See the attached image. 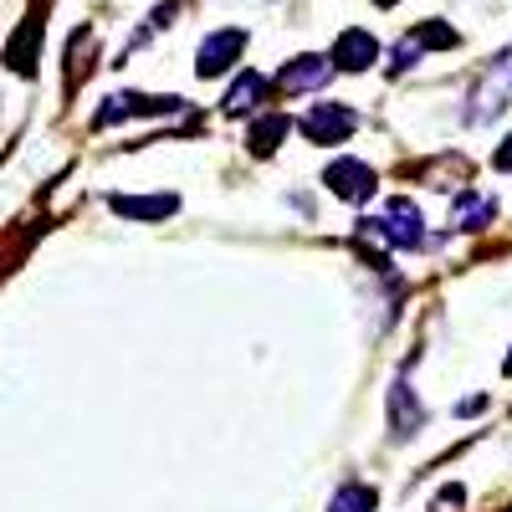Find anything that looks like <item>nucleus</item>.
Segmentation results:
<instances>
[{
    "label": "nucleus",
    "instance_id": "nucleus-1",
    "mask_svg": "<svg viewBox=\"0 0 512 512\" xmlns=\"http://www.w3.org/2000/svg\"><path fill=\"white\" fill-rule=\"evenodd\" d=\"M359 231L390 241V246H400V251H420V246H425V221H420V210H415L410 200H390L379 216L359 221Z\"/></svg>",
    "mask_w": 512,
    "mask_h": 512
},
{
    "label": "nucleus",
    "instance_id": "nucleus-2",
    "mask_svg": "<svg viewBox=\"0 0 512 512\" xmlns=\"http://www.w3.org/2000/svg\"><path fill=\"white\" fill-rule=\"evenodd\" d=\"M354 128H359V118H354V108H344V103H313L303 118H297V134H303L308 144H344V139H354Z\"/></svg>",
    "mask_w": 512,
    "mask_h": 512
},
{
    "label": "nucleus",
    "instance_id": "nucleus-3",
    "mask_svg": "<svg viewBox=\"0 0 512 512\" xmlns=\"http://www.w3.org/2000/svg\"><path fill=\"white\" fill-rule=\"evenodd\" d=\"M241 52H246V31H236V26L210 31V36L200 41V52H195V77H221V72H231V67L241 62Z\"/></svg>",
    "mask_w": 512,
    "mask_h": 512
},
{
    "label": "nucleus",
    "instance_id": "nucleus-4",
    "mask_svg": "<svg viewBox=\"0 0 512 512\" xmlns=\"http://www.w3.org/2000/svg\"><path fill=\"white\" fill-rule=\"evenodd\" d=\"M323 185H328L338 200H349V205H364V200L379 190L374 169H369L364 159H333V164L323 169Z\"/></svg>",
    "mask_w": 512,
    "mask_h": 512
},
{
    "label": "nucleus",
    "instance_id": "nucleus-5",
    "mask_svg": "<svg viewBox=\"0 0 512 512\" xmlns=\"http://www.w3.org/2000/svg\"><path fill=\"white\" fill-rule=\"evenodd\" d=\"M328 62H333V67H344V72H364V67L379 62V41H374L364 26H349V31H338Z\"/></svg>",
    "mask_w": 512,
    "mask_h": 512
},
{
    "label": "nucleus",
    "instance_id": "nucleus-6",
    "mask_svg": "<svg viewBox=\"0 0 512 512\" xmlns=\"http://www.w3.org/2000/svg\"><path fill=\"white\" fill-rule=\"evenodd\" d=\"M384 405H390V431H395V441H410L420 425H425V405L415 400V390H410L405 379L390 390V400H384Z\"/></svg>",
    "mask_w": 512,
    "mask_h": 512
},
{
    "label": "nucleus",
    "instance_id": "nucleus-7",
    "mask_svg": "<svg viewBox=\"0 0 512 512\" xmlns=\"http://www.w3.org/2000/svg\"><path fill=\"white\" fill-rule=\"evenodd\" d=\"M123 221H164L180 210V195H113L108 200Z\"/></svg>",
    "mask_w": 512,
    "mask_h": 512
},
{
    "label": "nucleus",
    "instance_id": "nucleus-8",
    "mask_svg": "<svg viewBox=\"0 0 512 512\" xmlns=\"http://www.w3.org/2000/svg\"><path fill=\"white\" fill-rule=\"evenodd\" d=\"M328 72H333V62L308 52V57H292V62L282 67L277 82H282L287 93H313V88H323V82H328Z\"/></svg>",
    "mask_w": 512,
    "mask_h": 512
},
{
    "label": "nucleus",
    "instance_id": "nucleus-9",
    "mask_svg": "<svg viewBox=\"0 0 512 512\" xmlns=\"http://www.w3.org/2000/svg\"><path fill=\"white\" fill-rule=\"evenodd\" d=\"M267 93H272V82H267L262 72H241V77L231 82V93H226L221 108H226L231 118H246L251 108H262V103H267Z\"/></svg>",
    "mask_w": 512,
    "mask_h": 512
},
{
    "label": "nucleus",
    "instance_id": "nucleus-10",
    "mask_svg": "<svg viewBox=\"0 0 512 512\" xmlns=\"http://www.w3.org/2000/svg\"><path fill=\"white\" fill-rule=\"evenodd\" d=\"M292 134V118L287 113H262V118H256L251 123V134H246V144H251V154H277V144Z\"/></svg>",
    "mask_w": 512,
    "mask_h": 512
},
{
    "label": "nucleus",
    "instance_id": "nucleus-11",
    "mask_svg": "<svg viewBox=\"0 0 512 512\" xmlns=\"http://www.w3.org/2000/svg\"><path fill=\"white\" fill-rule=\"evenodd\" d=\"M374 507H379V492L369 482H344L328 502V512H374Z\"/></svg>",
    "mask_w": 512,
    "mask_h": 512
},
{
    "label": "nucleus",
    "instance_id": "nucleus-12",
    "mask_svg": "<svg viewBox=\"0 0 512 512\" xmlns=\"http://www.w3.org/2000/svg\"><path fill=\"white\" fill-rule=\"evenodd\" d=\"M487 221H492V200L461 190V200H456V226H461V231H482Z\"/></svg>",
    "mask_w": 512,
    "mask_h": 512
},
{
    "label": "nucleus",
    "instance_id": "nucleus-13",
    "mask_svg": "<svg viewBox=\"0 0 512 512\" xmlns=\"http://www.w3.org/2000/svg\"><path fill=\"white\" fill-rule=\"evenodd\" d=\"M410 36L420 41L425 52H446V47H456V41H461V36H456L451 26H441V21H425V26H415Z\"/></svg>",
    "mask_w": 512,
    "mask_h": 512
},
{
    "label": "nucleus",
    "instance_id": "nucleus-14",
    "mask_svg": "<svg viewBox=\"0 0 512 512\" xmlns=\"http://www.w3.org/2000/svg\"><path fill=\"white\" fill-rule=\"evenodd\" d=\"M415 57H425V47H420L415 36H405L400 47H395V62H390V67H395V72H405V67H415Z\"/></svg>",
    "mask_w": 512,
    "mask_h": 512
},
{
    "label": "nucleus",
    "instance_id": "nucleus-15",
    "mask_svg": "<svg viewBox=\"0 0 512 512\" xmlns=\"http://www.w3.org/2000/svg\"><path fill=\"white\" fill-rule=\"evenodd\" d=\"M492 164L502 169V175H512V139H502V149L492 154Z\"/></svg>",
    "mask_w": 512,
    "mask_h": 512
},
{
    "label": "nucleus",
    "instance_id": "nucleus-16",
    "mask_svg": "<svg viewBox=\"0 0 512 512\" xmlns=\"http://www.w3.org/2000/svg\"><path fill=\"white\" fill-rule=\"evenodd\" d=\"M482 410H487V400H482V395H477V400H466V405H456V415H482Z\"/></svg>",
    "mask_w": 512,
    "mask_h": 512
},
{
    "label": "nucleus",
    "instance_id": "nucleus-17",
    "mask_svg": "<svg viewBox=\"0 0 512 512\" xmlns=\"http://www.w3.org/2000/svg\"><path fill=\"white\" fill-rule=\"evenodd\" d=\"M502 374H507V379H512V354H507V359H502Z\"/></svg>",
    "mask_w": 512,
    "mask_h": 512
},
{
    "label": "nucleus",
    "instance_id": "nucleus-18",
    "mask_svg": "<svg viewBox=\"0 0 512 512\" xmlns=\"http://www.w3.org/2000/svg\"><path fill=\"white\" fill-rule=\"evenodd\" d=\"M379 6H395V0H379Z\"/></svg>",
    "mask_w": 512,
    "mask_h": 512
}]
</instances>
